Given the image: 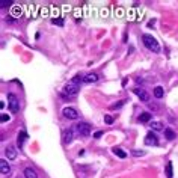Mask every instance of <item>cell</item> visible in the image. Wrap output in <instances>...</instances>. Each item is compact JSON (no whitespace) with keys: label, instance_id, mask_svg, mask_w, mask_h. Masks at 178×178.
Here are the masks:
<instances>
[{"label":"cell","instance_id":"5bb4252c","mask_svg":"<svg viewBox=\"0 0 178 178\" xmlns=\"http://www.w3.org/2000/svg\"><path fill=\"white\" fill-rule=\"evenodd\" d=\"M151 121V113L149 112H143V113H140V116H139V122H149Z\"/></svg>","mask_w":178,"mask_h":178},{"label":"cell","instance_id":"5b68a950","mask_svg":"<svg viewBox=\"0 0 178 178\" xmlns=\"http://www.w3.org/2000/svg\"><path fill=\"white\" fill-rule=\"evenodd\" d=\"M133 92H134V94H136V95L142 100V101H145V103H148V101H149V94L145 91L143 87H134V89H133Z\"/></svg>","mask_w":178,"mask_h":178},{"label":"cell","instance_id":"277c9868","mask_svg":"<svg viewBox=\"0 0 178 178\" xmlns=\"http://www.w3.org/2000/svg\"><path fill=\"white\" fill-rule=\"evenodd\" d=\"M77 131L80 133V136H89L91 134V124H87V122H80L77 124Z\"/></svg>","mask_w":178,"mask_h":178},{"label":"cell","instance_id":"7c38bea8","mask_svg":"<svg viewBox=\"0 0 178 178\" xmlns=\"http://www.w3.org/2000/svg\"><path fill=\"white\" fill-rule=\"evenodd\" d=\"M24 176H26V178H38L35 169H32V167H26V169H24Z\"/></svg>","mask_w":178,"mask_h":178},{"label":"cell","instance_id":"3957f363","mask_svg":"<svg viewBox=\"0 0 178 178\" xmlns=\"http://www.w3.org/2000/svg\"><path fill=\"white\" fill-rule=\"evenodd\" d=\"M8 106H9V110L14 113H17L20 110V100L17 98V95L8 94Z\"/></svg>","mask_w":178,"mask_h":178},{"label":"cell","instance_id":"ffe728a7","mask_svg":"<svg viewBox=\"0 0 178 178\" xmlns=\"http://www.w3.org/2000/svg\"><path fill=\"white\" fill-rule=\"evenodd\" d=\"M104 122L110 125V124H113V118H112L110 115H104Z\"/></svg>","mask_w":178,"mask_h":178},{"label":"cell","instance_id":"9a60e30c","mask_svg":"<svg viewBox=\"0 0 178 178\" xmlns=\"http://www.w3.org/2000/svg\"><path fill=\"white\" fill-rule=\"evenodd\" d=\"M163 95H164V91H163V87H161V86L154 87V97H155V98H161Z\"/></svg>","mask_w":178,"mask_h":178},{"label":"cell","instance_id":"603a6c76","mask_svg":"<svg viewBox=\"0 0 178 178\" xmlns=\"http://www.w3.org/2000/svg\"><path fill=\"white\" fill-rule=\"evenodd\" d=\"M53 23L57 26H63V20L62 18H53Z\"/></svg>","mask_w":178,"mask_h":178},{"label":"cell","instance_id":"7a4b0ae2","mask_svg":"<svg viewBox=\"0 0 178 178\" xmlns=\"http://www.w3.org/2000/svg\"><path fill=\"white\" fill-rule=\"evenodd\" d=\"M142 41H143V44H145V47H146L148 50H151V51H154V53H160V44L157 42V39H155L154 36H151V35H143V36H142Z\"/></svg>","mask_w":178,"mask_h":178},{"label":"cell","instance_id":"30bf717a","mask_svg":"<svg viewBox=\"0 0 178 178\" xmlns=\"http://www.w3.org/2000/svg\"><path fill=\"white\" fill-rule=\"evenodd\" d=\"M72 139H74V131H72V128L65 130V131H63V140H65V143H71Z\"/></svg>","mask_w":178,"mask_h":178},{"label":"cell","instance_id":"cb8c5ba5","mask_svg":"<svg viewBox=\"0 0 178 178\" xmlns=\"http://www.w3.org/2000/svg\"><path fill=\"white\" fill-rule=\"evenodd\" d=\"M0 119H2V122H8L11 118L8 116V115H5V113H2V118H0Z\"/></svg>","mask_w":178,"mask_h":178},{"label":"cell","instance_id":"ba28073f","mask_svg":"<svg viewBox=\"0 0 178 178\" xmlns=\"http://www.w3.org/2000/svg\"><path fill=\"white\" fill-rule=\"evenodd\" d=\"M83 81H84V83H95V81H98V74L89 72V74L83 75Z\"/></svg>","mask_w":178,"mask_h":178},{"label":"cell","instance_id":"8992f818","mask_svg":"<svg viewBox=\"0 0 178 178\" xmlns=\"http://www.w3.org/2000/svg\"><path fill=\"white\" fill-rule=\"evenodd\" d=\"M145 145H152V146H157L158 145V139H157V136L152 133V131H149L146 136H145Z\"/></svg>","mask_w":178,"mask_h":178},{"label":"cell","instance_id":"484cf974","mask_svg":"<svg viewBox=\"0 0 178 178\" xmlns=\"http://www.w3.org/2000/svg\"><path fill=\"white\" fill-rule=\"evenodd\" d=\"M101 136H103V131H97V133L94 134V137H95V139H100Z\"/></svg>","mask_w":178,"mask_h":178},{"label":"cell","instance_id":"9c48e42d","mask_svg":"<svg viewBox=\"0 0 178 178\" xmlns=\"http://www.w3.org/2000/svg\"><path fill=\"white\" fill-rule=\"evenodd\" d=\"M6 157H8V160H15L17 158V148L9 145L6 148Z\"/></svg>","mask_w":178,"mask_h":178},{"label":"cell","instance_id":"44dd1931","mask_svg":"<svg viewBox=\"0 0 178 178\" xmlns=\"http://www.w3.org/2000/svg\"><path fill=\"white\" fill-rule=\"evenodd\" d=\"M146 152L143 151V149H140V151H137V149H134L133 151V155H136V157H139V155H145Z\"/></svg>","mask_w":178,"mask_h":178},{"label":"cell","instance_id":"7402d4cb","mask_svg":"<svg viewBox=\"0 0 178 178\" xmlns=\"http://www.w3.org/2000/svg\"><path fill=\"white\" fill-rule=\"evenodd\" d=\"M9 5H11L9 0H2V2H0V8H6V6H9Z\"/></svg>","mask_w":178,"mask_h":178},{"label":"cell","instance_id":"d4e9b609","mask_svg":"<svg viewBox=\"0 0 178 178\" xmlns=\"http://www.w3.org/2000/svg\"><path fill=\"white\" fill-rule=\"evenodd\" d=\"M122 104H124V100L119 101V103H116V104H113V106H110V109H118V107H121Z\"/></svg>","mask_w":178,"mask_h":178},{"label":"cell","instance_id":"e0dca14e","mask_svg":"<svg viewBox=\"0 0 178 178\" xmlns=\"http://www.w3.org/2000/svg\"><path fill=\"white\" fill-rule=\"evenodd\" d=\"M113 152H115L118 157H121V158H125V157H127V154H125L121 148H113Z\"/></svg>","mask_w":178,"mask_h":178},{"label":"cell","instance_id":"4fadbf2b","mask_svg":"<svg viewBox=\"0 0 178 178\" xmlns=\"http://www.w3.org/2000/svg\"><path fill=\"white\" fill-rule=\"evenodd\" d=\"M26 139H27V133H26V131H20V133H18V139H17V143H18L20 148L23 146V142H24Z\"/></svg>","mask_w":178,"mask_h":178},{"label":"cell","instance_id":"2e32d148","mask_svg":"<svg viewBox=\"0 0 178 178\" xmlns=\"http://www.w3.org/2000/svg\"><path fill=\"white\" fill-rule=\"evenodd\" d=\"M164 136H166V139H169V140H172V139H175V131L172 130V128H164Z\"/></svg>","mask_w":178,"mask_h":178},{"label":"cell","instance_id":"52a82bcc","mask_svg":"<svg viewBox=\"0 0 178 178\" xmlns=\"http://www.w3.org/2000/svg\"><path fill=\"white\" fill-rule=\"evenodd\" d=\"M63 116L68 118V119H77L78 118V112L72 107H65L63 109Z\"/></svg>","mask_w":178,"mask_h":178},{"label":"cell","instance_id":"ac0fdd59","mask_svg":"<svg viewBox=\"0 0 178 178\" xmlns=\"http://www.w3.org/2000/svg\"><path fill=\"white\" fill-rule=\"evenodd\" d=\"M151 128L155 130V131H160V130H163V125H161V122H157V121H155V122L151 124Z\"/></svg>","mask_w":178,"mask_h":178},{"label":"cell","instance_id":"d6986e66","mask_svg":"<svg viewBox=\"0 0 178 178\" xmlns=\"http://www.w3.org/2000/svg\"><path fill=\"white\" fill-rule=\"evenodd\" d=\"M166 175H167V178H172V163L170 161L166 164Z\"/></svg>","mask_w":178,"mask_h":178},{"label":"cell","instance_id":"6da1fadb","mask_svg":"<svg viewBox=\"0 0 178 178\" xmlns=\"http://www.w3.org/2000/svg\"><path fill=\"white\" fill-rule=\"evenodd\" d=\"M80 80H83V77H80V74H78V75H75L74 78H71V80L65 84L63 92H65L68 97H75V95L78 94V91H80Z\"/></svg>","mask_w":178,"mask_h":178},{"label":"cell","instance_id":"8fae6325","mask_svg":"<svg viewBox=\"0 0 178 178\" xmlns=\"http://www.w3.org/2000/svg\"><path fill=\"white\" fill-rule=\"evenodd\" d=\"M0 170H2V173H3V175L11 173V166L8 164V161H6V160H0Z\"/></svg>","mask_w":178,"mask_h":178}]
</instances>
